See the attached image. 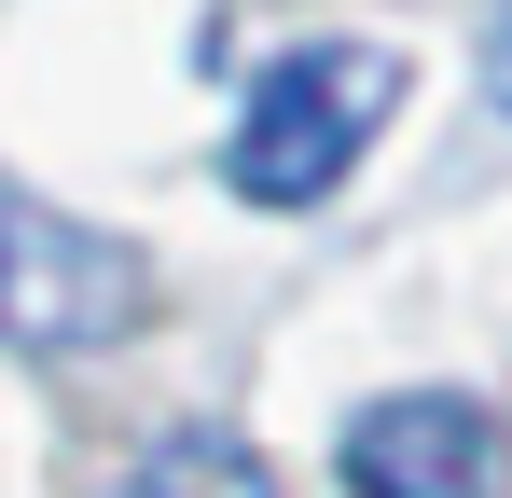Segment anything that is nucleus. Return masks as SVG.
<instances>
[{
	"label": "nucleus",
	"mask_w": 512,
	"mask_h": 498,
	"mask_svg": "<svg viewBox=\"0 0 512 498\" xmlns=\"http://www.w3.org/2000/svg\"><path fill=\"white\" fill-rule=\"evenodd\" d=\"M111 498H291V485L263 471L236 429H167V443H153V457H139Z\"/></svg>",
	"instance_id": "20e7f679"
},
{
	"label": "nucleus",
	"mask_w": 512,
	"mask_h": 498,
	"mask_svg": "<svg viewBox=\"0 0 512 498\" xmlns=\"http://www.w3.org/2000/svg\"><path fill=\"white\" fill-rule=\"evenodd\" d=\"M402 111V56L388 42H305V56H277L250 83V111H236V194L250 208H319L346 166L374 153V125Z\"/></svg>",
	"instance_id": "f257e3e1"
},
{
	"label": "nucleus",
	"mask_w": 512,
	"mask_h": 498,
	"mask_svg": "<svg viewBox=\"0 0 512 498\" xmlns=\"http://www.w3.org/2000/svg\"><path fill=\"white\" fill-rule=\"evenodd\" d=\"M485 97H499V111H512V0H499V14H485Z\"/></svg>",
	"instance_id": "39448f33"
},
{
	"label": "nucleus",
	"mask_w": 512,
	"mask_h": 498,
	"mask_svg": "<svg viewBox=\"0 0 512 498\" xmlns=\"http://www.w3.org/2000/svg\"><path fill=\"white\" fill-rule=\"evenodd\" d=\"M139 305H153V263L125 236H97V222H70V208L0 180V346L84 360L111 332H139Z\"/></svg>",
	"instance_id": "f03ea898"
},
{
	"label": "nucleus",
	"mask_w": 512,
	"mask_h": 498,
	"mask_svg": "<svg viewBox=\"0 0 512 498\" xmlns=\"http://www.w3.org/2000/svg\"><path fill=\"white\" fill-rule=\"evenodd\" d=\"M346 498H512V443L485 402H457V388H402V402L346 415L333 443Z\"/></svg>",
	"instance_id": "7ed1b4c3"
}]
</instances>
